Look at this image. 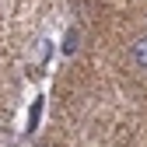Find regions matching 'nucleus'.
<instances>
[{"label":"nucleus","instance_id":"f257e3e1","mask_svg":"<svg viewBox=\"0 0 147 147\" xmlns=\"http://www.w3.org/2000/svg\"><path fill=\"white\" fill-rule=\"evenodd\" d=\"M130 53H133V60H137L140 67H147V35H140V39L130 46Z\"/></svg>","mask_w":147,"mask_h":147},{"label":"nucleus","instance_id":"f03ea898","mask_svg":"<svg viewBox=\"0 0 147 147\" xmlns=\"http://www.w3.org/2000/svg\"><path fill=\"white\" fill-rule=\"evenodd\" d=\"M63 49H67V53L77 49V32H70V35H67V46H63Z\"/></svg>","mask_w":147,"mask_h":147},{"label":"nucleus","instance_id":"7ed1b4c3","mask_svg":"<svg viewBox=\"0 0 147 147\" xmlns=\"http://www.w3.org/2000/svg\"><path fill=\"white\" fill-rule=\"evenodd\" d=\"M42 147H46V144H42Z\"/></svg>","mask_w":147,"mask_h":147}]
</instances>
